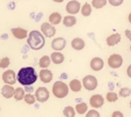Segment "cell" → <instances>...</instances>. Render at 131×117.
Masks as SVG:
<instances>
[{"instance_id":"27","label":"cell","mask_w":131,"mask_h":117,"mask_svg":"<svg viewBox=\"0 0 131 117\" xmlns=\"http://www.w3.org/2000/svg\"><path fill=\"white\" fill-rule=\"evenodd\" d=\"M91 5L94 8L99 9V8H102L104 5H106V0H92Z\"/></svg>"},{"instance_id":"24","label":"cell","mask_w":131,"mask_h":117,"mask_svg":"<svg viewBox=\"0 0 131 117\" xmlns=\"http://www.w3.org/2000/svg\"><path fill=\"white\" fill-rule=\"evenodd\" d=\"M50 59H49V56L48 55H44V56H42L41 59H40V61H39V66L41 67V68H43V69H45V68H47L49 65H50Z\"/></svg>"},{"instance_id":"14","label":"cell","mask_w":131,"mask_h":117,"mask_svg":"<svg viewBox=\"0 0 131 117\" xmlns=\"http://www.w3.org/2000/svg\"><path fill=\"white\" fill-rule=\"evenodd\" d=\"M14 93V88L10 85V84H6L2 86L1 88V94L5 98V99H10L11 96H13Z\"/></svg>"},{"instance_id":"28","label":"cell","mask_w":131,"mask_h":117,"mask_svg":"<svg viewBox=\"0 0 131 117\" xmlns=\"http://www.w3.org/2000/svg\"><path fill=\"white\" fill-rule=\"evenodd\" d=\"M119 94L122 98H127V96H129L131 94V89L129 87H122L120 89V91H119Z\"/></svg>"},{"instance_id":"35","label":"cell","mask_w":131,"mask_h":117,"mask_svg":"<svg viewBox=\"0 0 131 117\" xmlns=\"http://www.w3.org/2000/svg\"><path fill=\"white\" fill-rule=\"evenodd\" d=\"M127 75H128V77L131 78V65H129L127 68Z\"/></svg>"},{"instance_id":"34","label":"cell","mask_w":131,"mask_h":117,"mask_svg":"<svg viewBox=\"0 0 131 117\" xmlns=\"http://www.w3.org/2000/svg\"><path fill=\"white\" fill-rule=\"evenodd\" d=\"M113 117H117V116H120V117H123V114L120 112V111H115L113 114H112Z\"/></svg>"},{"instance_id":"6","label":"cell","mask_w":131,"mask_h":117,"mask_svg":"<svg viewBox=\"0 0 131 117\" xmlns=\"http://www.w3.org/2000/svg\"><path fill=\"white\" fill-rule=\"evenodd\" d=\"M35 98L39 103H44L49 99V91L46 87H39L35 92Z\"/></svg>"},{"instance_id":"23","label":"cell","mask_w":131,"mask_h":117,"mask_svg":"<svg viewBox=\"0 0 131 117\" xmlns=\"http://www.w3.org/2000/svg\"><path fill=\"white\" fill-rule=\"evenodd\" d=\"M24 96H25V90H24V88L18 87V88H16V89H14L13 98H14L16 101H20V100H23Z\"/></svg>"},{"instance_id":"7","label":"cell","mask_w":131,"mask_h":117,"mask_svg":"<svg viewBox=\"0 0 131 117\" xmlns=\"http://www.w3.org/2000/svg\"><path fill=\"white\" fill-rule=\"evenodd\" d=\"M2 80L6 83V84H14L15 81H16V75H15V72L13 70H8V71H5L3 74H2Z\"/></svg>"},{"instance_id":"3","label":"cell","mask_w":131,"mask_h":117,"mask_svg":"<svg viewBox=\"0 0 131 117\" xmlns=\"http://www.w3.org/2000/svg\"><path fill=\"white\" fill-rule=\"evenodd\" d=\"M52 93L56 98L62 99V98L68 95V93H69V86L64 82H62V81H56V82H54V84L52 86Z\"/></svg>"},{"instance_id":"38","label":"cell","mask_w":131,"mask_h":117,"mask_svg":"<svg viewBox=\"0 0 131 117\" xmlns=\"http://www.w3.org/2000/svg\"><path fill=\"white\" fill-rule=\"evenodd\" d=\"M54 2H57V3H60V2H62L63 0H53Z\"/></svg>"},{"instance_id":"25","label":"cell","mask_w":131,"mask_h":117,"mask_svg":"<svg viewBox=\"0 0 131 117\" xmlns=\"http://www.w3.org/2000/svg\"><path fill=\"white\" fill-rule=\"evenodd\" d=\"M91 11H92V8H91V5H90L89 3H85V4L82 6V9H81V13H82V15H84V16H88V15H90Z\"/></svg>"},{"instance_id":"39","label":"cell","mask_w":131,"mask_h":117,"mask_svg":"<svg viewBox=\"0 0 131 117\" xmlns=\"http://www.w3.org/2000/svg\"><path fill=\"white\" fill-rule=\"evenodd\" d=\"M130 108H131V101H130Z\"/></svg>"},{"instance_id":"8","label":"cell","mask_w":131,"mask_h":117,"mask_svg":"<svg viewBox=\"0 0 131 117\" xmlns=\"http://www.w3.org/2000/svg\"><path fill=\"white\" fill-rule=\"evenodd\" d=\"M40 30H41L42 34L45 35L46 37H52L55 34V28L50 23H43L41 25Z\"/></svg>"},{"instance_id":"40","label":"cell","mask_w":131,"mask_h":117,"mask_svg":"<svg viewBox=\"0 0 131 117\" xmlns=\"http://www.w3.org/2000/svg\"><path fill=\"white\" fill-rule=\"evenodd\" d=\"M130 51H131V45H130Z\"/></svg>"},{"instance_id":"9","label":"cell","mask_w":131,"mask_h":117,"mask_svg":"<svg viewBox=\"0 0 131 117\" xmlns=\"http://www.w3.org/2000/svg\"><path fill=\"white\" fill-rule=\"evenodd\" d=\"M66 10L68 13L74 15V14L78 13L80 10V3L76 0H71L70 2H68L67 6H66Z\"/></svg>"},{"instance_id":"2","label":"cell","mask_w":131,"mask_h":117,"mask_svg":"<svg viewBox=\"0 0 131 117\" xmlns=\"http://www.w3.org/2000/svg\"><path fill=\"white\" fill-rule=\"evenodd\" d=\"M27 38H28L27 42H28L29 46L34 50L41 49L45 44V38H44L42 32H39L36 30L31 31Z\"/></svg>"},{"instance_id":"4","label":"cell","mask_w":131,"mask_h":117,"mask_svg":"<svg viewBox=\"0 0 131 117\" xmlns=\"http://www.w3.org/2000/svg\"><path fill=\"white\" fill-rule=\"evenodd\" d=\"M83 86L87 90H94L97 87V79L93 75H87L82 80Z\"/></svg>"},{"instance_id":"13","label":"cell","mask_w":131,"mask_h":117,"mask_svg":"<svg viewBox=\"0 0 131 117\" xmlns=\"http://www.w3.org/2000/svg\"><path fill=\"white\" fill-rule=\"evenodd\" d=\"M39 76H40L41 81H42V82H44V83H49V82L52 80V77H53L52 72H51V71H49V70H47L46 68L40 71Z\"/></svg>"},{"instance_id":"1","label":"cell","mask_w":131,"mask_h":117,"mask_svg":"<svg viewBox=\"0 0 131 117\" xmlns=\"http://www.w3.org/2000/svg\"><path fill=\"white\" fill-rule=\"evenodd\" d=\"M16 79L21 85H32L37 80V74L33 67H24L17 72Z\"/></svg>"},{"instance_id":"12","label":"cell","mask_w":131,"mask_h":117,"mask_svg":"<svg viewBox=\"0 0 131 117\" xmlns=\"http://www.w3.org/2000/svg\"><path fill=\"white\" fill-rule=\"evenodd\" d=\"M103 60L100 59V57H93L90 62V68L93 70V71H100L102 68H103Z\"/></svg>"},{"instance_id":"11","label":"cell","mask_w":131,"mask_h":117,"mask_svg":"<svg viewBox=\"0 0 131 117\" xmlns=\"http://www.w3.org/2000/svg\"><path fill=\"white\" fill-rule=\"evenodd\" d=\"M103 102L104 100L100 94H93L89 100V103L93 108H100L103 105Z\"/></svg>"},{"instance_id":"22","label":"cell","mask_w":131,"mask_h":117,"mask_svg":"<svg viewBox=\"0 0 131 117\" xmlns=\"http://www.w3.org/2000/svg\"><path fill=\"white\" fill-rule=\"evenodd\" d=\"M87 109H88V106H87V104L84 103V102L77 104V105H76V108H75L76 112H77L78 114H80V115L85 114V113L87 112Z\"/></svg>"},{"instance_id":"21","label":"cell","mask_w":131,"mask_h":117,"mask_svg":"<svg viewBox=\"0 0 131 117\" xmlns=\"http://www.w3.org/2000/svg\"><path fill=\"white\" fill-rule=\"evenodd\" d=\"M69 87H70V88H71L73 91L78 92V91H80V90H81L82 84H81V82H80L78 79H74V80H72V81L70 82Z\"/></svg>"},{"instance_id":"31","label":"cell","mask_w":131,"mask_h":117,"mask_svg":"<svg viewBox=\"0 0 131 117\" xmlns=\"http://www.w3.org/2000/svg\"><path fill=\"white\" fill-rule=\"evenodd\" d=\"M9 64H10V60L8 57H3L0 61V68L1 69H5V68H7L9 66Z\"/></svg>"},{"instance_id":"5","label":"cell","mask_w":131,"mask_h":117,"mask_svg":"<svg viewBox=\"0 0 131 117\" xmlns=\"http://www.w3.org/2000/svg\"><path fill=\"white\" fill-rule=\"evenodd\" d=\"M122 64H123V57L118 53L111 54L110 57L107 59V65L113 69L120 68L122 66Z\"/></svg>"},{"instance_id":"15","label":"cell","mask_w":131,"mask_h":117,"mask_svg":"<svg viewBox=\"0 0 131 117\" xmlns=\"http://www.w3.org/2000/svg\"><path fill=\"white\" fill-rule=\"evenodd\" d=\"M11 32H12V35L17 39H25L28 37L27 30H25L23 28H12Z\"/></svg>"},{"instance_id":"37","label":"cell","mask_w":131,"mask_h":117,"mask_svg":"<svg viewBox=\"0 0 131 117\" xmlns=\"http://www.w3.org/2000/svg\"><path fill=\"white\" fill-rule=\"evenodd\" d=\"M128 20H129V22H130V24H131V12L129 13V16H128Z\"/></svg>"},{"instance_id":"33","label":"cell","mask_w":131,"mask_h":117,"mask_svg":"<svg viewBox=\"0 0 131 117\" xmlns=\"http://www.w3.org/2000/svg\"><path fill=\"white\" fill-rule=\"evenodd\" d=\"M107 1H108L110 4L113 5V6H119V5H121V4L123 3L124 0H107Z\"/></svg>"},{"instance_id":"30","label":"cell","mask_w":131,"mask_h":117,"mask_svg":"<svg viewBox=\"0 0 131 117\" xmlns=\"http://www.w3.org/2000/svg\"><path fill=\"white\" fill-rule=\"evenodd\" d=\"M24 99H25V102H26L28 105H33V104L35 103V101H36V98H35V95H33V94H31V93L25 94Z\"/></svg>"},{"instance_id":"20","label":"cell","mask_w":131,"mask_h":117,"mask_svg":"<svg viewBox=\"0 0 131 117\" xmlns=\"http://www.w3.org/2000/svg\"><path fill=\"white\" fill-rule=\"evenodd\" d=\"M76 22H77L76 17H75L73 14H71V15L64 16L62 23H63V26H64V27H73V26L76 24Z\"/></svg>"},{"instance_id":"10","label":"cell","mask_w":131,"mask_h":117,"mask_svg":"<svg viewBox=\"0 0 131 117\" xmlns=\"http://www.w3.org/2000/svg\"><path fill=\"white\" fill-rule=\"evenodd\" d=\"M66 44H67L66 39L62 38V37H58V38H55V39L52 40V42H51V47H52L54 50L60 51V50H62V49L64 48Z\"/></svg>"},{"instance_id":"36","label":"cell","mask_w":131,"mask_h":117,"mask_svg":"<svg viewBox=\"0 0 131 117\" xmlns=\"http://www.w3.org/2000/svg\"><path fill=\"white\" fill-rule=\"evenodd\" d=\"M125 34H126V36H128V39L131 40V32H130L129 30H126V31H125Z\"/></svg>"},{"instance_id":"17","label":"cell","mask_w":131,"mask_h":117,"mask_svg":"<svg viewBox=\"0 0 131 117\" xmlns=\"http://www.w3.org/2000/svg\"><path fill=\"white\" fill-rule=\"evenodd\" d=\"M50 60H51L54 64L59 65V64H61V63L63 62L64 56H63V54H62L61 52H59V51L55 50L54 52H52V53H51V55H50Z\"/></svg>"},{"instance_id":"18","label":"cell","mask_w":131,"mask_h":117,"mask_svg":"<svg viewBox=\"0 0 131 117\" xmlns=\"http://www.w3.org/2000/svg\"><path fill=\"white\" fill-rule=\"evenodd\" d=\"M71 44H72V47L76 50H81L85 47V41L81 38H74L72 40Z\"/></svg>"},{"instance_id":"32","label":"cell","mask_w":131,"mask_h":117,"mask_svg":"<svg viewBox=\"0 0 131 117\" xmlns=\"http://www.w3.org/2000/svg\"><path fill=\"white\" fill-rule=\"evenodd\" d=\"M86 116H87V117H93V116H94V117H99L100 115H99V113H98L97 111H95V110H90V111L86 114Z\"/></svg>"},{"instance_id":"16","label":"cell","mask_w":131,"mask_h":117,"mask_svg":"<svg viewBox=\"0 0 131 117\" xmlns=\"http://www.w3.org/2000/svg\"><path fill=\"white\" fill-rule=\"evenodd\" d=\"M121 41V35L119 33H114L112 35H110L106 38V44L108 46H115L117 45L119 42Z\"/></svg>"},{"instance_id":"29","label":"cell","mask_w":131,"mask_h":117,"mask_svg":"<svg viewBox=\"0 0 131 117\" xmlns=\"http://www.w3.org/2000/svg\"><path fill=\"white\" fill-rule=\"evenodd\" d=\"M118 100V94L116 92H113V91H110L106 93V101L110 102V103H114Z\"/></svg>"},{"instance_id":"19","label":"cell","mask_w":131,"mask_h":117,"mask_svg":"<svg viewBox=\"0 0 131 117\" xmlns=\"http://www.w3.org/2000/svg\"><path fill=\"white\" fill-rule=\"evenodd\" d=\"M48 20H49V23L50 24H52V25H58L61 22V15L58 12H52L49 15Z\"/></svg>"},{"instance_id":"26","label":"cell","mask_w":131,"mask_h":117,"mask_svg":"<svg viewBox=\"0 0 131 117\" xmlns=\"http://www.w3.org/2000/svg\"><path fill=\"white\" fill-rule=\"evenodd\" d=\"M75 114H76V110H74V108L71 106H68L63 109V115L67 117H74Z\"/></svg>"}]
</instances>
